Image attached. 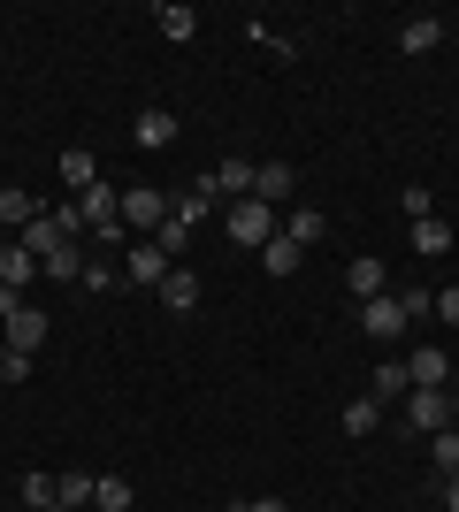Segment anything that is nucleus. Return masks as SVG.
Segmentation results:
<instances>
[{
	"label": "nucleus",
	"mask_w": 459,
	"mask_h": 512,
	"mask_svg": "<svg viewBox=\"0 0 459 512\" xmlns=\"http://www.w3.org/2000/svg\"><path fill=\"white\" fill-rule=\"evenodd\" d=\"M222 214H230V245H245V253H261L268 237L284 230V222H276V207H261V199H230Z\"/></svg>",
	"instance_id": "obj_1"
},
{
	"label": "nucleus",
	"mask_w": 459,
	"mask_h": 512,
	"mask_svg": "<svg viewBox=\"0 0 459 512\" xmlns=\"http://www.w3.org/2000/svg\"><path fill=\"white\" fill-rule=\"evenodd\" d=\"M0 398H8V383H0Z\"/></svg>",
	"instance_id": "obj_42"
},
{
	"label": "nucleus",
	"mask_w": 459,
	"mask_h": 512,
	"mask_svg": "<svg viewBox=\"0 0 459 512\" xmlns=\"http://www.w3.org/2000/svg\"><path fill=\"white\" fill-rule=\"evenodd\" d=\"M23 497H31V512H46L54 505V482H46V474H23Z\"/></svg>",
	"instance_id": "obj_32"
},
{
	"label": "nucleus",
	"mask_w": 459,
	"mask_h": 512,
	"mask_svg": "<svg viewBox=\"0 0 459 512\" xmlns=\"http://www.w3.org/2000/svg\"><path fill=\"white\" fill-rule=\"evenodd\" d=\"M62 184H69V192L100 184V161H92V146H62Z\"/></svg>",
	"instance_id": "obj_21"
},
{
	"label": "nucleus",
	"mask_w": 459,
	"mask_h": 512,
	"mask_svg": "<svg viewBox=\"0 0 459 512\" xmlns=\"http://www.w3.org/2000/svg\"><path fill=\"white\" fill-rule=\"evenodd\" d=\"M398 306H406V321H421V314H437V291H421V283H406V291H398Z\"/></svg>",
	"instance_id": "obj_31"
},
{
	"label": "nucleus",
	"mask_w": 459,
	"mask_h": 512,
	"mask_svg": "<svg viewBox=\"0 0 459 512\" xmlns=\"http://www.w3.org/2000/svg\"><path fill=\"white\" fill-rule=\"evenodd\" d=\"M437 497H444V512H459V474H437Z\"/></svg>",
	"instance_id": "obj_35"
},
{
	"label": "nucleus",
	"mask_w": 459,
	"mask_h": 512,
	"mask_svg": "<svg viewBox=\"0 0 459 512\" xmlns=\"http://www.w3.org/2000/svg\"><path fill=\"white\" fill-rule=\"evenodd\" d=\"M375 428H383V406H375V398H352L345 406V436H375Z\"/></svg>",
	"instance_id": "obj_28"
},
{
	"label": "nucleus",
	"mask_w": 459,
	"mask_h": 512,
	"mask_svg": "<svg viewBox=\"0 0 459 512\" xmlns=\"http://www.w3.org/2000/svg\"><path fill=\"white\" fill-rule=\"evenodd\" d=\"M131 505H138V490L123 474H100V482H92V512H131Z\"/></svg>",
	"instance_id": "obj_20"
},
{
	"label": "nucleus",
	"mask_w": 459,
	"mask_h": 512,
	"mask_svg": "<svg viewBox=\"0 0 459 512\" xmlns=\"http://www.w3.org/2000/svg\"><path fill=\"white\" fill-rule=\"evenodd\" d=\"M31 276H39V260L23 253V245H8V253H0V283H8V291H31Z\"/></svg>",
	"instance_id": "obj_25"
},
{
	"label": "nucleus",
	"mask_w": 459,
	"mask_h": 512,
	"mask_svg": "<svg viewBox=\"0 0 459 512\" xmlns=\"http://www.w3.org/2000/svg\"><path fill=\"white\" fill-rule=\"evenodd\" d=\"M23 306H31V299H23V291H8V283H0V321H16Z\"/></svg>",
	"instance_id": "obj_34"
},
{
	"label": "nucleus",
	"mask_w": 459,
	"mask_h": 512,
	"mask_svg": "<svg viewBox=\"0 0 459 512\" xmlns=\"http://www.w3.org/2000/svg\"><path fill=\"white\" fill-rule=\"evenodd\" d=\"M253 169H261V161L230 153V161H222V169H207V176H215V192H222V199H253Z\"/></svg>",
	"instance_id": "obj_14"
},
{
	"label": "nucleus",
	"mask_w": 459,
	"mask_h": 512,
	"mask_svg": "<svg viewBox=\"0 0 459 512\" xmlns=\"http://www.w3.org/2000/svg\"><path fill=\"white\" fill-rule=\"evenodd\" d=\"M161 306H169V314H192V306H199V276L184 268V260H169V276H161Z\"/></svg>",
	"instance_id": "obj_12"
},
{
	"label": "nucleus",
	"mask_w": 459,
	"mask_h": 512,
	"mask_svg": "<svg viewBox=\"0 0 459 512\" xmlns=\"http://www.w3.org/2000/svg\"><path fill=\"white\" fill-rule=\"evenodd\" d=\"M215 207H222L215 176H199L192 192H176V199H169V214H176V222H184V230H199V222H207V214H215Z\"/></svg>",
	"instance_id": "obj_6"
},
{
	"label": "nucleus",
	"mask_w": 459,
	"mask_h": 512,
	"mask_svg": "<svg viewBox=\"0 0 459 512\" xmlns=\"http://www.w3.org/2000/svg\"><path fill=\"white\" fill-rule=\"evenodd\" d=\"M161 222H169V192H153V184H131V192H123V230L153 237Z\"/></svg>",
	"instance_id": "obj_3"
},
{
	"label": "nucleus",
	"mask_w": 459,
	"mask_h": 512,
	"mask_svg": "<svg viewBox=\"0 0 459 512\" xmlns=\"http://www.w3.org/2000/svg\"><path fill=\"white\" fill-rule=\"evenodd\" d=\"M46 329H54V321H46L39 306H23V314L8 321V329H0V337H8V352H23V360H39V344H46Z\"/></svg>",
	"instance_id": "obj_9"
},
{
	"label": "nucleus",
	"mask_w": 459,
	"mask_h": 512,
	"mask_svg": "<svg viewBox=\"0 0 459 512\" xmlns=\"http://www.w3.org/2000/svg\"><path fill=\"white\" fill-rule=\"evenodd\" d=\"M153 245H161V260H184V253H192V230H184V222L169 214V222L153 230Z\"/></svg>",
	"instance_id": "obj_29"
},
{
	"label": "nucleus",
	"mask_w": 459,
	"mask_h": 512,
	"mask_svg": "<svg viewBox=\"0 0 459 512\" xmlns=\"http://www.w3.org/2000/svg\"><path fill=\"white\" fill-rule=\"evenodd\" d=\"M222 512H245V505H222Z\"/></svg>",
	"instance_id": "obj_39"
},
{
	"label": "nucleus",
	"mask_w": 459,
	"mask_h": 512,
	"mask_svg": "<svg viewBox=\"0 0 459 512\" xmlns=\"http://www.w3.org/2000/svg\"><path fill=\"white\" fill-rule=\"evenodd\" d=\"M77 214H85V230H108V222H123V192L85 184V192H77Z\"/></svg>",
	"instance_id": "obj_10"
},
{
	"label": "nucleus",
	"mask_w": 459,
	"mask_h": 512,
	"mask_svg": "<svg viewBox=\"0 0 459 512\" xmlns=\"http://www.w3.org/2000/svg\"><path fill=\"white\" fill-rule=\"evenodd\" d=\"M46 512H69V505H46Z\"/></svg>",
	"instance_id": "obj_40"
},
{
	"label": "nucleus",
	"mask_w": 459,
	"mask_h": 512,
	"mask_svg": "<svg viewBox=\"0 0 459 512\" xmlns=\"http://www.w3.org/2000/svg\"><path fill=\"white\" fill-rule=\"evenodd\" d=\"M406 383H414V390H444V383H452V352H444V344H414Z\"/></svg>",
	"instance_id": "obj_4"
},
{
	"label": "nucleus",
	"mask_w": 459,
	"mask_h": 512,
	"mask_svg": "<svg viewBox=\"0 0 459 512\" xmlns=\"http://www.w3.org/2000/svg\"><path fill=\"white\" fill-rule=\"evenodd\" d=\"M153 23H161V31H169L176 46H184V39L199 31V8H184V0H161V8H153Z\"/></svg>",
	"instance_id": "obj_22"
},
{
	"label": "nucleus",
	"mask_w": 459,
	"mask_h": 512,
	"mask_svg": "<svg viewBox=\"0 0 459 512\" xmlns=\"http://www.w3.org/2000/svg\"><path fill=\"white\" fill-rule=\"evenodd\" d=\"M245 512H291V505H284V497H253Z\"/></svg>",
	"instance_id": "obj_36"
},
{
	"label": "nucleus",
	"mask_w": 459,
	"mask_h": 512,
	"mask_svg": "<svg viewBox=\"0 0 459 512\" xmlns=\"http://www.w3.org/2000/svg\"><path fill=\"white\" fill-rule=\"evenodd\" d=\"M360 329H368L375 344H391L398 329H406V306H398V291H383V299H368V306H360Z\"/></svg>",
	"instance_id": "obj_8"
},
{
	"label": "nucleus",
	"mask_w": 459,
	"mask_h": 512,
	"mask_svg": "<svg viewBox=\"0 0 459 512\" xmlns=\"http://www.w3.org/2000/svg\"><path fill=\"white\" fill-rule=\"evenodd\" d=\"M398 406H406V436H437V428H452V390H406Z\"/></svg>",
	"instance_id": "obj_2"
},
{
	"label": "nucleus",
	"mask_w": 459,
	"mask_h": 512,
	"mask_svg": "<svg viewBox=\"0 0 459 512\" xmlns=\"http://www.w3.org/2000/svg\"><path fill=\"white\" fill-rule=\"evenodd\" d=\"M131 146H138V153H169V146H176V115H169V107H138Z\"/></svg>",
	"instance_id": "obj_5"
},
{
	"label": "nucleus",
	"mask_w": 459,
	"mask_h": 512,
	"mask_svg": "<svg viewBox=\"0 0 459 512\" xmlns=\"http://www.w3.org/2000/svg\"><path fill=\"white\" fill-rule=\"evenodd\" d=\"M345 291H352L360 306L383 299V291H391V268H383V260H352V268H345Z\"/></svg>",
	"instance_id": "obj_13"
},
{
	"label": "nucleus",
	"mask_w": 459,
	"mask_h": 512,
	"mask_svg": "<svg viewBox=\"0 0 459 512\" xmlns=\"http://www.w3.org/2000/svg\"><path fill=\"white\" fill-rule=\"evenodd\" d=\"M92 482H100V474H62V482H54V505L85 512V505H92Z\"/></svg>",
	"instance_id": "obj_26"
},
{
	"label": "nucleus",
	"mask_w": 459,
	"mask_h": 512,
	"mask_svg": "<svg viewBox=\"0 0 459 512\" xmlns=\"http://www.w3.org/2000/svg\"><path fill=\"white\" fill-rule=\"evenodd\" d=\"M253 199H261V207H284L291 199V161H261V169H253Z\"/></svg>",
	"instance_id": "obj_15"
},
{
	"label": "nucleus",
	"mask_w": 459,
	"mask_h": 512,
	"mask_svg": "<svg viewBox=\"0 0 459 512\" xmlns=\"http://www.w3.org/2000/svg\"><path fill=\"white\" fill-rule=\"evenodd\" d=\"M161 276H169V260H161V245H131V253H123V283H138V291H161Z\"/></svg>",
	"instance_id": "obj_7"
},
{
	"label": "nucleus",
	"mask_w": 459,
	"mask_h": 512,
	"mask_svg": "<svg viewBox=\"0 0 459 512\" xmlns=\"http://www.w3.org/2000/svg\"><path fill=\"white\" fill-rule=\"evenodd\" d=\"M429 459H437V474H459V428H437V436H429Z\"/></svg>",
	"instance_id": "obj_30"
},
{
	"label": "nucleus",
	"mask_w": 459,
	"mask_h": 512,
	"mask_svg": "<svg viewBox=\"0 0 459 512\" xmlns=\"http://www.w3.org/2000/svg\"><path fill=\"white\" fill-rule=\"evenodd\" d=\"M0 253H8V237H0Z\"/></svg>",
	"instance_id": "obj_41"
},
{
	"label": "nucleus",
	"mask_w": 459,
	"mask_h": 512,
	"mask_svg": "<svg viewBox=\"0 0 459 512\" xmlns=\"http://www.w3.org/2000/svg\"><path fill=\"white\" fill-rule=\"evenodd\" d=\"M299 260H306V245H291L284 230H276V237H268V245H261V268H268V276H291Z\"/></svg>",
	"instance_id": "obj_24"
},
{
	"label": "nucleus",
	"mask_w": 459,
	"mask_h": 512,
	"mask_svg": "<svg viewBox=\"0 0 459 512\" xmlns=\"http://www.w3.org/2000/svg\"><path fill=\"white\" fill-rule=\"evenodd\" d=\"M85 245H77V237H69V245H54V253H39V276L46 283H77V276H85Z\"/></svg>",
	"instance_id": "obj_11"
},
{
	"label": "nucleus",
	"mask_w": 459,
	"mask_h": 512,
	"mask_svg": "<svg viewBox=\"0 0 459 512\" xmlns=\"http://www.w3.org/2000/svg\"><path fill=\"white\" fill-rule=\"evenodd\" d=\"M0 367H8V337H0Z\"/></svg>",
	"instance_id": "obj_38"
},
{
	"label": "nucleus",
	"mask_w": 459,
	"mask_h": 512,
	"mask_svg": "<svg viewBox=\"0 0 459 512\" xmlns=\"http://www.w3.org/2000/svg\"><path fill=\"white\" fill-rule=\"evenodd\" d=\"M77 283H85V291H115V283H123V260L92 253V260H85V276H77Z\"/></svg>",
	"instance_id": "obj_27"
},
{
	"label": "nucleus",
	"mask_w": 459,
	"mask_h": 512,
	"mask_svg": "<svg viewBox=\"0 0 459 512\" xmlns=\"http://www.w3.org/2000/svg\"><path fill=\"white\" fill-rule=\"evenodd\" d=\"M452 428H459V390H452Z\"/></svg>",
	"instance_id": "obj_37"
},
{
	"label": "nucleus",
	"mask_w": 459,
	"mask_h": 512,
	"mask_svg": "<svg viewBox=\"0 0 459 512\" xmlns=\"http://www.w3.org/2000/svg\"><path fill=\"white\" fill-rule=\"evenodd\" d=\"M414 253L421 260H444V253H452V222H444V214H421V222H414Z\"/></svg>",
	"instance_id": "obj_17"
},
{
	"label": "nucleus",
	"mask_w": 459,
	"mask_h": 512,
	"mask_svg": "<svg viewBox=\"0 0 459 512\" xmlns=\"http://www.w3.org/2000/svg\"><path fill=\"white\" fill-rule=\"evenodd\" d=\"M39 222V199L16 192V184H0V230H31Z\"/></svg>",
	"instance_id": "obj_19"
},
{
	"label": "nucleus",
	"mask_w": 459,
	"mask_h": 512,
	"mask_svg": "<svg viewBox=\"0 0 459 512\" xmlns=\"http://www.w3.org/2000/svg\"><path fill=\"white\" fill-rule=\"evenodd\" d=\"M437 39H444V16H414V23H398V46H406V54H429Z\"/></svg>",
	"instance_id": "obj_23"
},
{
	"label": "nucleus",
	"mask_w": 459,
	"mask_h": 512,
	"mask_svg": "<svg viewBox=\"0 0 459 512\" xmlns=\"http://www.w3.org/2000/svg\"><path fill=\"white\" fill-rule=\"evenodd\" d=\"M406 390H414V383H406V360H383V367L368 375V398H375V406H398Z\"/></svg>",
	"instance_id": "obj_18"
},
{
	"label": "nucleus",
	"mask_w": 459,
	"mask_h": 512,
	"mask_svg": "<svg viewBox=\"0 0 459 512\" xmlns=\"http://www.w3.org/2000/svg\"><path fill=\"white\" fill-rule=\"evenodd\" d=\"M437 321H452V329H459V283H452V291H437Z\"/></svg>",
	"instance_id": "obj_33"
},
{
	"label": "nucleus",
	"mask_w": 459,
	"mask_h": 512,
	"mask_svg": "<svg viewBox=\"0 0 459 512\" xmlns=\"http://www.w3.org/2000/svg\"><path fill=\"white\" fill-rule=\"evenodd\" d=\"M284 237H291V245H322V237H329V214L322 207H284Z\"/></svg>",
	"instance_id": "obj_16"
}]
</instances>
